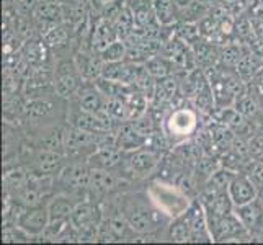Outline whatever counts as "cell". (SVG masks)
Returning a JSON list of instances; mask_svg holds the SVG:
<instances>
[{"instance_id":"obj_1","label":"cell","mask_w":263,"mask_h":245,"mask_svg":"<svg viewBox=\"0 0 263 245\" xmlns=\"http://www.w3.org/2000/svg\"><path fill=\"white\" fill-rule=\"evenodd\" d=\"M151 196L159 210L172 217L185 214L190 208L186 195L174 185H154L151 190Z\"/></svg>"},{"instance_id":"obj_2","label":"cell","mask_w":263,"mask_h":245,"mask_svg":"<svg viewBox=\"0 0 263 245\" xmlns=\"http://www.w3.org/2000/svg\"><path fill=\"white\" fill-rule=\"evenodd\" d=\"M90 167L88 162L76 160L66 163L64 168L61 170V174L58 175L59 185L66 190L67 193H82L85 190H88V180H90Z\"/></svg>"},{"instance_id":"obj_3","label":"cell","mask_w":263,"mask_h":245,"mask_svg":"<svg viewBox=\"0 0 263 245\" xmlns=\"http://www.w3.org/2000/svg\"><path fill=\"white\" fill-rule=\"evenodd\" d=\"M80 70L76 61H61L52 72V87L54 93L62 98L74 95L80 87Z\"/></svg>"},{"instance_id":"obj_4","label":"cell","mask_w":263,"mask_h":245,"mask_svg":"<svg viewBox=\"0 0 263 245\" xmlns=\"http://www.w3.org/2000/svg\"><path fill=\"white\" fill-rule=\"evenodd\" d=\"M49 211L48 204H40V206H31V208H23V211L16 217V225L23 232L28 235H43L49 225Z\"/></svg>"},{"instance_id":"obj_5","label":"cell","mask_w":263,"mask_h":245,"mask_svg":"<svg viewBox=\"0 0 263 245\" xmlns=\"http://www.w3.org/2000/svg\"><path fill=\"white\" fill-rule=\"evenodd\" d=\"M33 16H34L36 30H40L43 36L46 34L52 26L66 22L64 7L59 4H52L49 0H40Z\"/></svg>"},{"instance_id":"obj_6","label":"cell","mask_w":263,"mask_h":245,"mask_svg":"<svg viewBox=\"0 0 263 245\" xmlns=\"http://www.w3.org/2000/svg\"><path fill=\"white\" fill-rule=\"evenodd\" d=\"M98 141H100V134L97 133L80 129L76 128V126L66 129V150L70 154H84L87 150L92 154L98 146Z\"/></svg>"},{"instance_id":"obj_7","label":"cell","mask_w":263,"mask_h":245,"mask_svg":"<svg viewBox=\"0 0 263 245\" xmlns=\"http://www.w3.org/2000/svg\"><path fill=\"white\" fill-rule=\"evenodd\" d=\"M228 193L235 208L243 206L257 199V185L253 183V180L247 174L235 175L234 180L231 181Z\"/></svg>"},{"instance_id":"obj_8","label":"cell","mask_w":263,"mask_h":245,"mask_svg":"<svg viewBox=\"0 0 263 245\" xmlns=\"http://www.w3.org/2000/svg\"><path fill=\"white\" fill-rule=\"evenodd\" d=\"M34 172L40 175H59L61 170L64 168L66 160H64V152L58 150H48V149H40L34 159Z\"/></svg>"},{"instance_id":"obj_9","label":"cell","mask_w":263,"mask_h":245,"mask_svg":"<svg viewBox=\"0 0 263 245\" xmlns=\"http://www.w3.org/2000/svg\"><path fill=\"white\" fill-rule=\"evenodd\" d=\"M116 40H120V36H118L113 20L103 16L98 20L95 28L92 30V34H90V49L100 54L108 44H111Z\"/></svg>"},{"instance_id":"obj_10","label":"cell","mask_w":263,"mask_h":245,"mask_svg":"<svg viewBox=\"0 0 263 245\" xmlns=\"http://www.w3.org/2000/svg\"><path fill=\"white\" fill-rule=\"evenodd\" d=\"M118 178L111 174L110 168H98L92 167L88 180V192L93 196H105L116 188Z\"/></svg>"},{"instance_id":"obj_11","label":"cell","mask_w":263,"mask_h":245,"mask_svg":"<svg viewBox=\"0 0 263 245\" xmlns=\"http://www.w3.org/2000/svg\"><path fill=\"white\" fill-rule=\"evenodd\" d=\"M126 217H128L133 232L136 234H151L157 229L156 213L146 206H134Z\"/></svg>"},{"instance_id":"obj_12","label":"cell","mask_w":263,"mask_h":245,"mask_svg":"<svg viewBox=\"0 0 263 245\" xmlns=\"http://www.w3.org/2000/svg\"><path fill=\"white\" fill-rule=\"evenodd\" d=\"M115 139H116V146L123 152L138 150L147 142L146 136H142L138 129H136L131 121H124L120 126V131H118V134H115Z\"/></svg>"},{"instance_id":"obj_13","label":"cell","mask_w":263,"mask_h":245,"mask_svg":"<svg viewBox=\"0 0 263 245\" xmlns=\"http://www.w3.org/2000/svg\"><path fill=\"white\" fill-rule=\"evenodd\" d=\"M128 162H129V168L133 170V174L139 177H146L156 170L159 163V156L154 150L138 149V150L129 152Z\"/></svg>"},{"instance_id":"obj_14","label":"cell","mask_w":263,"mask_h":245,"mask_svg":"<svg viewBox=\"0 0 263 245\" xmlns=\"http://www.w3.org/2000/svg\"><path fill=\"white\" fill-rule=\"evenodd\" d=\"M168 134L175 138H186L195 129L196 116L192 110H178L168 118Z\"/></svg>"},{"instance_id":"obj_15","label":"cell","mask_w":263,"mask_h":245,"mask_svg":"<svg viewBox=\"0 0 263 245\" xmlns=\"http://www.w3.org/2000/svg\"><path fill=\"white\" fill-rule=\"evenodd\" d=\"M243 229H246V225L242 224L239 216L234 213H229V214L222 216L221 219L213 225L211 234L214 239H232L234 235H237Z\"/></svg>"},{"instance_id":"obj_16","label":"cell","mask_w":263,"mask_h":245,"mask_svg":"<svg viewBox=\"0 0 263 245\" xmlns=\"http://www.w3.org/2000/svg\"><path fill=\"white\" fill-rule=\"evenodd\" d=\"M77 203L72 201V198L67 195H59L54 196L48 203V211H49V219L51 221H70L72 211H74Z\"/></svg>"},{"instance_id":"obj_17","label":"cell","mask_w":263,"mask_h":245,"mask_svg":"<svg viewBox=\"0 0 263 245\" xmlns=\"http://www.w3.org/2000/svg\"><path fill=\"white\" fill-rule=\"evenodd\" d=\"M28 180H30V174L22 167H15L5 172L4 175V185L8 195H18L20 192L26 188L28 185Z\"/></svg>"},{"instance_id":"obj_18","label":"cell","mask_w":263,"mask_h":245,"mask_svg":"<svg viewBox=\"0 0 263 245\" xmlns=\"http://www.w3.org/2000/svg\"><path fill=\"white\" fill-rule=\"evenodd\" d=\"M43 41L46 43V46L51 49H62L67 48V44L70 41V25L67 22L59 23L43 36Z\"/></svg>"},{"instance_id":"obj_19","label":"cell","mask_w":263,"mask_h":245,"mask_svg":"<svg viewBox=\"0 0 263 245\" xmlns=\"http://www.w3.org/2000/svg\"><path fill=\"white\" fill-rule=\"evenodd\" d=\"M181 16H183V22H193L198 23L201 18H204L206 15H210V12H213V0H193L190 2L186 7L180 8Z\"/></svg>"},{"instance_id":"obj_20","label":"cell","mask_w":263,"mask_h":245,"mask_svg":"<svg viewBox=\"0 0 263 245\" xmlns=\"http://www.w3.org/2000/svg\"><path fill=\"white\" fill-rule=\"evenodd\" d=\"M144 67H146V70L149 72L151 77L165 79V77L172 76V67H175V64L168 58L156 54V56L149 58L146 62H144Z\"/></svg>"},{"instance_id":"obj_21","label":"cell","mask_w":263,"mask_h":245,"mask_svg":"<svg viewBox=\"0 0 263 245\" xmlns=\"http://www.w3.org/2000/svg\"><path fill=\"white\" fill-rule=\"evenodd\" d=\"M154 12H156L157 22L160 25H172L177 18V8L178 5L175 4V0H152Z\"/></svg>"},{"instance_id":"obj_22","label":"cell","mask_w":263,"mask_h":245,"mask_svg":"<svg viewBox=\"0 0 263 245\" xmlns=\"http://www.w3.org/2000/svg\"><path fill=\"white\" fill-rule=\"evenodd\" d=\"M234 177L235 175L232 174L231 170H216L214 174L210 177V180H208L206 193L208 195H217V193L228 192Z\"/></svg>"},{"instance_id":"obj_23","label":"cell","mask_w":263,"mask_h":245,"mask_svg":"<svg viewBox=\"0 0 263 245\" xmlns=\"http://www.w3.org/2000/svg\"><path fill=\"white\" fill-rule=\"evenodd\" d=\"M40 149L64 152L66 150V129L54 128L48 133H44V136H41V139H40Z\"/></svg>"},{"instance_id":"obj_24","label":"cell","mask_w":263,"mask_h":245,"mask_svg":"<svg viewBox=\"0 0 263 245\" xmlns=\"http://www.w3.org/2000/svg\"><path fill=\"white\" fill-rule=\"evenodd\" d=\"M192 51L195 54V59L201 66H214L216 61L221 58V54L210 43H196L192 46Z\"/></svg>"},{"instance_id":"obj_25","label":"cell","mask_w":263,"mask_h":245,"mask_svg":"<svg viewBox=\"0 0 263 245\" xmlns=\"http://www.w3.org/2000/svg\"><path fill=\"white\" fill-rule=\"evenodd\" d=\"M235 214L239 216V219L242 221L243 225H246V229H250L253 225L258 224L260 217H261V208L255 199V201L247 203L243 206H237L235 208Z\"/></svg>"},{"instance_id":"obj_26","label":"cell","mask_w":263,"mask_h":245,"mask_svg":"<svg viewBox=\"0 0 263 245\" xmlns=\"http://www.w3.org/2000/svg\"><path fill=\"white\" fill-rule=\"evenodd\" d=\"M168 235L174 242H190L192 240V225H190L186 214H181V216L175 217L174 224L170 225Z\"/></svg>"},{"instance_id":"obj_27","label":"cell","mask_w":263,"mask_h":245,"mask_svg":"<svg viewBox=\"0 0 263 245\" xmlns=\"http://www.w3.org/2000/svg\"><path fill=\"white\" fill-rule=\"evenodd\" d=\"M126 54H128V44L124 40H116L111 44L100 52L103 62H121L126 59Z\"/></svg>"},{"instance_id":"obj_28","label":"cell","mask_w":263,"mask_h":245,"mask_svg":"<svg viewBox=\"0 0 263 245\" xmlns=\"http://www.w3.org/2000/svg\"><path fill=\"white\" fill-rule=\"evenodd\" d=\"M52 111V103L48 100H31V102L26 105L25 113L30 118L31 121H40L43 118L49 116Z\"/></svg>"},{"instance_id":"obj_29","label":"cell","mask_w":263,"mask_h":245,"mask_svg":"<svg viewBox=\"0 0 263 245\" xmlns=\"http://www.w3.org/2000/svg\"><path fill=\"white\" fill-rule=\"evenodd\" d=\"M178 38L186 43L190 48L196 44L201 38V30H199V25L198 23H193V22H183L180 26H178Z\"/></svg>"},{"instance_id":"obj_30","label":"cell","mask_w":263,"mask_h":245,"mask_svg":"<svg viewBox=\"0 0 263 245\" xmlns=\"http://www.w3.org/2000/svg\"><path fill=\"white\" fill-rule=\"evenodd\" d=\"M219 121L224 123L226 126H229L231 129H240L242 126L246 124V116L239 113L235 106H226V108H221Z\"/></svg>"},{"instance_id":"obj_31","label":"cell","mask_w":263,"mask_h":245,"mask_svg":"<svg viewBox=\"0 0 263 245\" xmlns=\"http://www.w3.org/2000/svg\"><path fill=\"white\" fill-rule=\"evenodd\" d=\"M234 106L237 108V111L242 113L246 118H253V116H257L258 111H260L258 103L255 102V98H252L249 93H243L242 97H239L237 100H235Z\"/></svg>"},{"instance_id":"obj_32","label":"cell","mask_w":263,"mask_h":245,"mask_svg":"<svg viewBox=\"0 0 263 245\" xmlns=\"http://www.w3.org/2000/svg\"><path fill=\"white\" fill-rule=\"evenodd\" d=\"M108 231H110L111 239H123V237H126L128 231H133V229L129 225L128 217L115 216L110 219V222H108Z\"/></svg>"},{"instance_id":"obj_33","label":"cell","mask_w":263,"mask_h":245,"mask_svg":"<svg viewBox=\"0 0 263 245\" xmlns=\"http://www.w3.org/2000/svg\"><path fill=\"white\" fill-rule=\"evenodd\" d=\"M46 43H38V41H30L25 48V56L31 64H38V62H43L44 58H46Z\"/></svg>"},{"instance_id":"obj_34","label":"cell","mask_w":263,"mask_h":245,"mask_svg":"<svg viewBox=\"0 0 263 245\" xmlns=\"http://www.w3.org/2000/svg\"><path fill=\"white\" fill-rule=\"evenodd\" d=\"M36 30V23L31 22L30 16L26 15H18L16 18V23H15V33L18 36H22L23 40H31V36Z\"/></svg>"},{"instance_id":"obj_35","label":"cell","mask_w":263,"mask_h":245,"mask_svg":"<svg viewBox=\"0 0 263 245\" xmlns=\"http://www.w3.org/2000/svg\"><path fill=\"white\" fill-rule=\"evenodd\" d=\"M235 67H237V72L240 76H252V77L255 76V72L258 70L257 61L253 58V54H243Z\"/></svg>"},{"instance_id":"obj_36","label":"cell","mask_w":263,"mask_h":245,"mask_svg":"<svg viewBox=\"0 0 263 245\" xmlns=\"http://www.w3.org/2000/svg\"><path fill=\"white\" fill-rule=\"evenodd\" d=\"M243 56V52L240 51L239 46L235 44H231V46H226L224 51L221 52V62L226 66H237V62L240 61V58Z\"/></svg>"},{"instance_id":"obj_37","label":"cell","mask_w":263,"mask_h":245,"mask_svg":"<svg viewBox=\"0 0 263 245\" xmlns=\"http://www.w3.org/2000/svg\"><path fill=\"white\" fill-rule=\"evenodd\" d=\"M249 154H250V159L257 162H263V133L255 134L249 141Z\"/></svg>"},{"instance_id":"obj_38","label":"cell","mask_w":263,"mask_h":245,"mask_svg":"<svg viewBox=\"0 0 263 245\" xmlns=\"http://www.w3.org/2000/svg\"><path fill=\"white\" fill-rule=\"evenodd\" d=\"M40 0H13L15 10L18 15H26L31 16L36 10V5H38Z\"/></svg>"},{"instance_id":"obj_39","label":"cell","mask_w":263,"mask_h":245,"mask_svg":"<svg viewBox=\"0 0 263 245\" xmlns=\"http://www.w3.org/2000/svg\"><path fill=\"white\" fill-rule=\"evenodd\" d=\"M253 82L263 90V67H260L257 72H255V76H253Z\"/></svg>"},{"instance_id":"obj_40","label":"cell","mask_w":263,"mask_h":245,"mask_svg":"<svg viewBox=\"0 0 263 245\" xmlns=\"http://www.w3.org/2000/svg\"><path fill=\"white\" fill-rule=\"evenodd\" d=\"M190 2H193V0H175V4L178 5V8H183V7H186Z\"/></svg>"},{"instance_id":"obj_41","label":"cell","mask_w":263,"mask_h":245,"mask_svg":"<svg viewBox=\"0 0 263 245\" xmlns=\"http://www.w3.org/2000/svg\"><path fill=\"white\" fill-rule=\"evenodd\" d=\"M49 2H52V4H59V5H62V7H64L67 2H69V0H49Z\"/></svg>"}]
</instances>
